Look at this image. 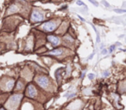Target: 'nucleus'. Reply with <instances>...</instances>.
Masks as SVG:
<instances>
[{"instance_id": "6e6552de", "label": "nucleus", "mask_w": 126, "mask_h": 110, "mask_svg": "<svg viewBox=\"0 0 126 110\" xmlns=\"http://www.w3.org/2000/svg\"><path fill=\"white\" fill-rule=\"evenodd\" d=\"M13 86H14V81L13 80L8 81V82H7V84H6L7 89H8V90H11V89L13 88Z\"/></svg>"}, {"instance_id": "dca6fc26", "label": "nucleus", "mask_w": 126, "mask_h": 110, "mask_svg": "<svg viewBox=\"0 0 126 110\" xmlns=\"http://www.w3.org/2000/svg\"><path fill=\"white\" fill-rule=\"evenodd\" d=\"M77 4L78 5H84V3L83 2H80V1H77Z\"/></svg>"}, {"instance_id": "f03ea898", "label": "nucleus", "mask_w": 126, "mask_h": 110, "mask_svg": "<svg viewBox=\"0 0 126 110\" xmlns=\"http://www.w3.org/2000/svg\"><path fill=\"white\" fill-rule=\"evenodd\" d=\"M36 82L41 88L47 89L48 87V84H49V79L45 75H40L36 78Z\"/></svg>"}, {"instance_id": "0eeeda50", "label": "nucleus", "mask_w": 126, "mask_h": 110, "mask_svg": "<svg viewBox=\"0 0 126 110\" xmlns=\"http://www.w3.org/2000/svg\"><path fill=\"white\" fill-rule=\"evenodd\" d=\"M63 53V49L61 48L60 49H55L54 50H52L49 52V55H54V56H60Z\"/></svg>"}, {"instance_id": "aec40b11", "label": "nucleus", "mask_w": 126, "mask_h": 110, "mask_svg": "<svg viewBox=\"0 0 126 110\" xmlns=\"http://www.w3.org/2000/svg\"><path fill=\"white\" fill-rule=\"evenodd\" d=\"M0 110H4V108H1V109H0Z\"/></svg>"}, {"instance_id": "20e7f679", "label": "nucleus", "mask_w": 126, "mask_h": 110, "mask_svg": "<svg viewBox=\"0 0 126 110\" xmlns=\"http://www.w3.org/2000/svg\"><path fill=\"white\" fill-rule=\"evenodd\" d=\"M56 27H57V24H56L55 22L54 21H49V22H47L46 24H44L42 29L45 30V31L49 32V31H53V30H55V29H56Z\"/></svg>"}, {"instance_id": "ddd939ff", "label": "nucleus", "mask_w": 126, "mask_h": 110, "mask_svg": "<svg viewBox=\"0 0 126 110\" xmlns=\"http://www.w3.org/2000/svg\"><path fill=\"white\" fill-rule=\"evenodd\" d=\"M88 78L90 79V80H92V79L94 78V75H93V74H89V75H88Z\"/></svg>"}, {"instance_id": "f257e3e1", "label": "nucleus", "mask_w": 126, "mask_h": 110, "mask_svg": "<svg viewBox=\"0 0 126 110\" xmlns=\"http://www.w3.org/2000/svg\"><path fill=\"white\" fill-rule=\"evenodd\" d=\"M22 98H23L22 94H15V95H13V96H11V98H10L7 106H9V107H11V109L15 108V107H16V106L19 104V102H20Z\"/></svg>"}, {"instance_id": "1a4fd4ad", "label": "nucleus", "mask_w": 126, "mask_h": 110, "mask_svg": "<svg viewBox=\"0 0 126 110\" xmlns=\"http://www.w3.org/2000/svg\"><path fill=\"white\" fill-rule=\"evenodd\" d=\"M103 77H107V76H109L110 75V71L109 70H106V71H105V72L103 73Z\"/></svg>"}, {"instance_id": "f8f14e48", "label": "nucleus", "mask_w": 126, "mask_h": 110, "mask_svg": "<svg viewBox=\"0 0 126 110\" xmlns=\"http://www.w3.org/2000/svg\"><path fill=\"white\" fill-rule=\"evenodd\" d=\"M75 95H76V94L75 93H72L71 94H69V95H67V98H73V97H74Z\"/></svg>"}, {"instance_id": "2eb2a0df", "label": "nucleus", "mask_w": 126, "mask_h": 110, "mask_svg": "<svg viewBox=\"0 0 126 110\" xmlns=\"http://www.w3.org/2000/svg\"><path fill=\"white\" fill-rule=\"evenodd\" d=\"M90 2H91L92 4H94L95 6H98V5H99V4L97 3V2H95V1H92H92H90Z\"/></svg>"}, {"instance_id": "39448f33", "label": "nucleus", "mask_w": 126, "mask_h": 110, "mask_svg": "<svg viewBox=\"0 0 126 110\" xmlns=\"http://www.w3.org/2000/svg\"><path fill=\"white\" fill-rule=\"evenodd\" d=\"M35 94H36V89H35V88L33 85H29V87H28L27 89V95L29 97L33 98V97L35 96Z\"/></svg>"}, {"instance_id": "423d86ee", "label": "nucleus", "mask_w": 126, "mask_h": 110, "mask_svg": "<svg viewBox=\"0 0 126 110\" xmlns=\"http://www.w3.org/2000/svg\"><path fill=\"white\" fill-rule=\"evenodd\" d=\"M48 40L50 42V43L53 44L54 46H56L59 44L60 43V39L59 37H54V36H48Z\"/></svg>"}, {"instance_id": "4468645a", "label": "nucleus", "mask_w": 126, "mask_h": 110, "mask_svg": "<svg viewBox=\"0 0 126 110\" xmlns=\"http://www.w3.org/2000/svg\"><path fill=\"white\" fill-rule=\"evenodd\" d=\"M115 48H116V46L115 45H112L111 47V49H110V53H111L114 49H115Z\"/></svg>"}, {"instance_id": "f3484780", "label": "nucleus", "mask_w": 126, "mask_h": 110, "mask_svg": "<svg viewBox=\"0 0 126 110\" xmlns=\"http://www.w3.org/2000/svg\"><path fill=\"white\" fill-rule=\"evenodd\" d=\"M107 52H108L107 49H103V50H102V54H103V55H105V54H107Z\"/></svg>"}, {"instance_id": "a211bd4d", "label": "nucleus", "mask_w": 126, "mask_h": 110, "mask_svg": "<svg viewBox=\"0 0 126 110\" xmlns=\"http://www.w3.org/2000/svg\"><path fill=\"white\" fill-rule=\"evenodd\" d=\"M103 4H105V5L106 6V7H110V5L108 4L107 2H105V1H103Z\"/></svg>"}, {"instance_id": "6ab92c4d", "label": "nucleus", "mask_w": 126, "mask_h": 110, "mask_svg": "<svg viewBox=\"0 0 126 110\" xmlns=\"http://www.w3.org/2000/svg\"><path fill=\"white\" fill-rule=\"evenodd\" d=\"M94 54H95V53H92V56H90V57H88L89 59H91V58H92V57H93Z\"/></svg>"}, {"instance_id": "9d476101", "label": "nucleus", "mask_w": 126, "mask_h": 110, "mask_svg": "<svg viewBox=\"0 0 126 110\" xmlns=\"http://www.w3.org/2000/svg\"><path fill=\"white\" fill-rule=\"evenodd\" d=\"M114 11H116L117 13H123V12H126V10H120V9H116V10H114Z\"/></svg>"}, {"instance_id": "9b49d317", "label": "nucleus", "mask_w": 126, "mask_h": 110, "mask_svg": "<svg viewBox=\"0 0 126 110\" xmlns=\"http://www.w3.org/2000/svg\"><path fill=\"white\" fill-rule=\"evenodd\" d=\"M22 87H23V83H22L21 81H18V82H17V85H16V89H23Z\"/></svg>"}, {"instance_id": "7ed1b4c3", "label": "nucleus", "mask_w": 126, "mask_h": 110, "mask_svg": "<svg viewBox=\"0 0 126 110\" xmlns=\"http://www.w3.org/2000/svg\"><path fill=\"white\" fill-rule=\"evenodd\" d=\"M44 19L43 13L40 11H34L31 15V20L33 22H41Z\"/></svg>"}]
</instances>
